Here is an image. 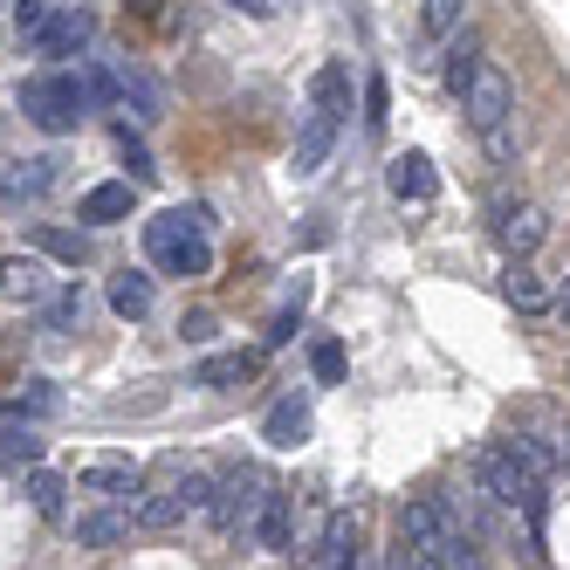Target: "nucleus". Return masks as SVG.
<instances>
[{
    "label": "nucleus",
    "mask_w": 570,
    "mask_h": 570,
    "mask_svg": "<svg viewBox=\"0 0 570 570\" xmlns=\"http://www.w3.org/2000/svg\"><path fill=\"white\" fill-rule=\"evenodd\" d=\"M474 481L529 529V537H543V522H550V481L529 468L509 440H495V446H481V454H474Z\"/></svg>",
    "instance_id": "f257e3e1"
},
{
    "label": "nucleus",
    "mask_w": 570,
    "mask_h": 570,
    "mask_svg": "<svg viewBox=\"0 0 570 570\" xmlns=\"http://www.w3.org/2000/svg\"><path fill=\"white\" fill-rule=\"evenodd\" d=\"M207 234H214L207 207H173V214L145 220V255L166 275H207L214 268V240Z\"/></svg>",
    "instance_id": "f03ea898"
},
{
    "label": "nucleus",
    "mask_w": 570,
    "mask_h": 570,
    "mask_svg": "<svg viewBox=\"0 0 570 570\" xmlns=\"http://www.w3.org/2000/svg\"><path fill=\"white\" fill-rule=\"evenodd\" d=\"M461 110H468L474 138L488 145V158H495V166H509V158H515V90H509V76H502L495 62H481V69L468 76Z\"/></svg>",
    "instance_id": "7ed1b4c3"
},
{
    "label": "nucleus",
    "mask_w": 570,
    "mask_h": 570,
    "mask_svg": "<svg viewBox=\"0 0 570 570\" xmlns=\"http://www.w3.org/2000/svg\"><path fill=\"white\" fill-rule=\"evenodd\" d=\"M214 481H220V474L193 468V461H186V468H166V474H158V488L131 509V522H138V529H173V522H186L193 509L214 502Z\"/></svg>",
    "instance_id": "20e7f679"
},
{
    "label": "nucleus",
    "mask_w": 570,
    "mask_h": 570,
    "mask_svg": "<svg viewBox=\"0 0 570 570\" xmlns=\"http://www.w3.org/2000/svg\"><path fill=\"white\" fill-rule=\"evenodd\" d=\"M83 83L76 76H62V69H42V76H28L21 83V117L35 131H49V138H69L76 125H83Z\"/></svg>",
    "instance_id": "39448f33"
},
{
    "label": "nucleus",
    "mask_w": 570,
    "mask_h": 570,
    "mask_svg": "<svg viewBox=\"0 0 570 570\" xmlns=\"http://www.w3.org/2000/svg\"><path fill=\"white\" fill-rule=\"evenodd\" d=\"M268 495H275V481H268L255 461H234V468L214 481V502H207V515H214V529H220V537H248Z\"/></svg>",
    "instance_id": "423d86ee"
},
{
    "label": "nucleus",
    "mask_w": 570,
    "mask_h": 570,
    "mask_svg": "<svg viewBox=\"0 0 570 570\" xmlns=\"http://www.w3.org/2000/svg\"><path fill=\"white\" fill-rule=\"evenodd\" d=\"M337 131H344V117H331V110H316V104H309L303 131H296V179H316L323 166H331V151H337Z\"/></svg>",
    "instance_id": "0eeeda50"
},
{
    "label": "nucleus",
    "mask_w": 570,
    "mask_h": 570,
    "mask_svg": "<svg viewBox=\"0 0 570 570\" xmlns=\"http://www.w3.org/2000/svg\"><path fill=\"white\" fill-rule=\"evenodd\" d=\"M0 296L21 303V309H42L56 296V275L35 262V255H8V262H0Z\"/></svg>",
    "instance_id": "6e6552de"
},
{
    "label": "nucleus",
    "mask_w": 570,
    "mask_h": 570,
    "mask_svg": "<svg viewBox=\"0 0 570 570\" xmlns=\"http://www.w3.org/2000/svg\"><path fill=\"white\" fill-rule=\"evenodd\" d=\"M90 49V14H49L42 21V35H35V56H49V62H62V56H83Z\"/></svg>",
    "instance_id": "1a4fd4ad"
},
{
    "label": "nucleus",
    "mask_w": 570,
    "mask_h": 570,
    "mask_svg": "<svg viewBox=\"0 0 570 570\" xmlns=\"http://www.w3.org/2000/svg\"><path fill=\"white\" fill-rule=\"evenodd\" d=\"M309 570H357V515H331V522H323Z\"/></svg>",
    "instance_id": "9d476101"
},
{
    "label": "nucleus",
    "mask_w": 570,
    "mask_h": 570,
    "mask_svg": "<svg viewBox=\"0 0 570 570\" xmlns=\"http://www.w3.org/2000/svg\"><path fill=\"white\" fill-rule=\"evenodd\" d=\"M385 186H392V199H433V193H440L433 158H426V151H399L392 166H385Z\"/></svg>",
    "instance_id": "9b49d317"
},
{
    "label": "nucleus",
    "mask_w": 570,
    "mask_h": 570,
    "mask_svg": "<svg viewBox=\"0 0 570 570\" xmlns=\"http://www.w3.org/2000/svg\"><path fill=\"white\" fill-rule=\"evenodd\" d=\"M543 234H550V214L543 207H509L502 214V248H509V262H529L543 248Z\"/></svg>",
    "instance_id": "f8f14e48"
},
{
    "label": "nucleus",
    "mask_w": 570,
    "mask_h": 570,
    "mask_svg": "<svg viewBox=\"0 0 570 570\" xmlns=\"http://www.w3.org/2000/svg\"><path fill=\"white\" fill-rule=\"evenodd\" d=\"M289 515H296V495H289V488H275V495L262 502V515H255V529H248L255 550H268V557L289 550Z\"/></svg>",
    "instance_id": "ddd939ff"
},
{
    "label": "nucleus",
    "mask_w": 570,
    "mask_h": 570,
    "mask_svg": "<svg viewBox=\"0 0 570 570\" xmlns=\"http://www.w3.org/2000/svg\"><path fill=\"white\" fill-rule=\"evenodd\" d=\"M131 179H104V186H90L83 193V207H76V214H83L90 227H117V220H131Z\"/></svg>",
    "instance_id": "4468645a"
},
{
    "label": "nucleus",
    "mask_w": 570,
    "mask_h": 570,
    "mask_svg": "<svg viewBox=\"0 0 570 570\" xmlns=\"http://www.w3.org/2000/svg\"><path fill=\"white\" fill-rule=\"evenodd\" d=\"M262 440L268 446H303L309 440V399H275L268 420H262Z\"/></svg>",
    "instance_id": "2eb2a0df"
},
{
    "label": "nucleus",
    "mask_w": 570,
    "mask_h": 570,
    "mask_svg": "<svg viewBox=\"0 0 570 570\" xmlns=\"http://www.w3.org/2000/svg\"><path fill=\"white\" fill-rule=\"evenodd\" d=\"M131 509H97V515H83V522H76V543H83V550H117V543H125L131 537Z\"/></svg>",
    "instance_id": "dca6fc26"
},
{
    "label": "nucleus",
    "mask_w": 570,
    "mask_h": 570,
    "mask_svg": "<svg viewBox=\"0 0 570 570\" xmlns=\"http://www.w3.org/2000/svg\"><path fill=\"white\" fill-rule=\"evenodd\" d=\"M117 97H125L145 125H158V117H166V90H158L151 69H117Z\"/></svg>",
    "instance_id": "f3484780"
},
{
    "label": "nucleus",
    "mask_w": 570,
    "mask_h": 570,
    "mask_svg": "<svg viewBox=\"0 0 570 570\" xmlns=\"http://www.w3.org/2000/svg\"><path fill=\"white\" fill-rule=\"evenodd\" d=\"M56 413H62V392H56L49 379H28V385L8 399V420H28V426H35V420H56Z\"/></svg>",
    "instance_id": "a211bd4d"
},
{
    "label": "nucleus",
    "mask_w": 570,
    "mask_h": 570,
    "mask_svg": "<svg viewBox=\"0 0 570 570\" xmlns=\"http://www.w3.org/2000/svg\"><path fill=\"white\" fill-rule=\"evenodd\" d=\"M21 495H28V509H35V515H49V522H62V495H69V481H62V474H49V468H28V481H21Z\"/></svg>",
    "instance_id": "6ab92c4d"
},
{
    "label": "nucleus",
    "mask_w": 570,
    "mask_h": 570,
    "mask_svg": "<svg viewBox=\"0 0 570 570\" xmlns=\"http://www.w3.org/2000/svg\"><path fill=\"white\" fill-rule=\"evenodd\" d=\"M309 104L331 110V117H344V110H351V69H344V62H323L316 83H309Z\"/></svg>",
    "instance_id": "aec40b11"
},
{
    "label": "nucleus",
    "mask_w": 570,
    "mask_h": 570,
    "mask_svg": "<svg viewBox=\"0 0 570 570\" xmlns=\"http://www.w3.org/2000/svg\"><path fill=\"white\" fill-rule=\"evenodd\" d=\"M151 303H158V296H151V275L125 268V275L110 282V309H117V316H131V323H138V316H151Z\"/></svg>",
    "instance_id": "412c9836"
},
{
    "label": "nucleus",
    "mask_w": 570,
    "mask_h": 570,
    "mask_svg": "<svg viewBox=\"0 0 570 570\" xmlns=\"http://www.w3.org/2000/svg\"><path fill=\"white\" fill-rule=\"evenodd\" d=\"M56 179H62V173H56V158H49V151H42V158H21V166L8 173V199H42Z\"/></svg>",
    "instance_id": "4be33fe9"
},
{
    "label": "nucleus",
    "mask_w": 570,
    "mask_h": 570,
    "mask_svg": "<svg viewBox=\"0 0 570 570\" xmlns=\"http://www.w3.org/2000/svg\"><path fill=\"white\" fill-rule=\"evenodd\" d=\"M0 468H42V440H35L28 420H8V426H0Z\"/></svg>",
    "instance_id": "5701e85b"
},
{
    "label": "nucleus",
    "mask_w": 570,
    "mask_h": 570,
    "mask_svg": "<svg viewBox=\"0 0 570 570\" xmlns=\"http://www.w3.org/2000/svg\"><path fill=\"white\" fill-rule=\"evenodd\" d=\"M83 289H76V282H56V296L42 303V331H83Z\"/></svg>",
    "instance_id": "b1692460"
},
{
    "label": "nucleus",
    "mask_w": 570,
    "mask_h": 570,
    "mask_svg": "<svg viewBox=\"0 0 570 570\" xmlns=\"http://www.w3.org/2000/svg\"><path fill=\"white\" fill-rule=\"evenodd\" d=\"M481 62H488V56H481V35L461 28V35H454V49H446V90L461 97V90H468V76H474Z\"/></svg>",
    "instance_id": "393cba45"
},
{
    "label": "nucleus",
    "mask_w": 570,
    "mask_h": 570,
    "mask_svg": "<svg viewBox=\"0 0 570 570\" xmlns=\"http://www.w3.org/2000/svg\"><path fill=\"white\" fill-rule=\"evenodd\" d=\"M83 488H97V495H138V468L131 461H90Z\"/></svg>",
    "instance_id": "a878e982"
},
{
    "label": "nucleus",
    "mask_w": 570,
    "mask_h": 570,
    "mask_svg": "<svg viewBox=\"0 0 570 570\" xmlns=\"http://www.w3.org/2000/svg\"><path fill=\"white\" fill-rule=\"evenodd\" d=\"M35 248L69 262V268H83L90 262V234H69V227H35Z\"/></svg>",
    "instance_id": "bb28decb"
},
{
    "label": "nucleus",
    "mask_w": 570,
    "mask_h": 570,
    "mask_svg": "<svg viewBox=\"0 0 570 570\" xmlns=\"http://www.w3.org/2000/svg\"><path fill=\"white\" fill-rule=\"evenodd\" d=\"M502 289H509V303H515V309H543V303H550V296H543V282H537V268H529V262H509Z\"/></svg>",
    "instance_id": "cd10ccee"
},
{
    "label": "nucleus",
    "mask_w": 570,
    "mask_h": 570,
    "mask_svg": "<svg viewBox=\"0 0 570 570\" xmlns=\"http://www.w3.org/2000/svg\"><path fill=\"white\" fill-rule=\"evenodd\" d=\"M255 372V357H240V351H227V357H207L199 364V385H214V392H227V385H240Z\"/></svg>",
    "instance_id": "c85d7f7f"
},
{
    "label": "nucleus",
    "mask_w": 570,
    "mask_h": 570,
    "mask_svg": "<svg viewBox=\"0 0 570 570\" xmlns=\"http://www.w3.org/2000/svg\"><path fill=\"white\" fill-rule=\"evenodd\" d=\"M468 28V0H426V35L433 42H446V35Z\"/></svg>",
    "instance_id": "c756f323"
},
{
    "label": "nucleus",
    "mask_w": 570,
    "mask_h": 570,
    "mask_svg": "<svg viewBox=\"0 0 570 570\" xmlns=\"http://www.w3.org/2000/svg\"><path fill=\"white\" fill-rule=\"evenodd\" d=\"M309 372H316V385H344V344L337 337H316L309 344Z\"/></svg>",
    "instance_id": "7c9ffc66"
},
{
    "label": "nucleus",
    "mask_w": 570,
    "mask_h": 570,
    "mask_svg": "<svg viewBox=\"0 0 570 570\" xmlns=\"http://www.w3.org/2000/svg\"><path fill=\"white\" fill-rule=\"evenodd\" d=\"M117 151H125V166H131V186H151L158 179V166H151V151L131 138V125H117Z\"/></svg>",
    "instance_id": "2f4dec72"
},
{
    "label": "nucleus",
    "mask_w": 570,
    "mask_h": 570,
    "mask_svg": "<svg viewBox=\"0 0 570 570\" xmlns=\"http://www.w3.org/2000/svg\"><path fill=\"white\" fill-rule=\"evenodd\" d=\"M385 104H392L385 97V76H364V125H372V131H385V117H392Z\"/></svg>",
    "instance_id": "473e14b6"
},
{
    "label": "nucleus",
    "mask_w": 570,
    "mask_h": 570,
    "mask_svg": "<svg viewBox=\"0 0 570 570\" xmlns=\"http://www.w3.org/2000/svg\"><path fill=\"white\" fill-rule=\"evenodd\" d=\"M42 21H49V0H14V28L28 35V42L42 35Z\"/></svg>",
    "instance_id": "72a5a7b5"
},
{
    "label": "nucleus",
    "mask_w": 570,
    "mask_h": 570,
    "mask_svg": "<svg viewBox=\"0 0 570 570\" xmlns=\"http://www.w3.org/2000/svg\"><path fill=\"white\" fill-rule=\"evenodd\" d=\"M440 570H488V563H481V537H461L454 550H446V563H440Z\"/></svg>",
    "instance_id": "f704fd0d"
},
{
    "label": "nucleus",
    "mask_w": 570,
    "mask_h": 570,
    "mask_svg": "<svg viewBox=\"0 0 570 570\" xmlns=\"http://www.w3.org/2000/svg\"><path fill=\"white\" fill-rule=\"evenodd\" d=\"M179 337H193V344H207V337H214V316H186V323H179Z\"/></svg>",
    "instance_id": "c9c22d12"
},
{
    "label": "nucleus",
    "mask_w": 570,
    "mask_h": 570,
    "mask_svg": "<svg viewBox=\"0 0 570 570\" xmlns=\"http://www.w3.org/2000/svg\"><path fill=\"white\" fill-rule=\"evenodd\" d=\"M227 8H234V14H248V21H268V14H275V0H227Z\"/></svg>",
    "instance_id": "e433bc0d"
},
{
    "label": "nucleus",
    "mask_w": 570,
    "mask_h": 570,
    "mask_svg": "<svg viewBox=\"0 0 570 570\" xmlns=\"http://www.w3.org/2000/svg\"><path fill=\"white\" fill-rule=\"evenodd\" d=\"M289 337H296V309H282V316H275V331H268V351H275V344H289Z\"/></svg>",
    "instance_id": "4c0bfd02"
},
{
    "label": "nucleus",
    "mask_w": 570,
    "mask_h": 570,
    "mask_svg": "<svg viewBox=\"0 0 570 570\" xmlns=\"http://www.w3.org/2000/svg\"><path fill=\"white\" fill-rule=\"evenodd\" d=\"M557 316H563V323H570V282H563V296H557Z\"/></svg>",
    "instance_id": "58836bf2"
}]
</instances>
